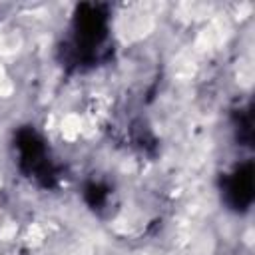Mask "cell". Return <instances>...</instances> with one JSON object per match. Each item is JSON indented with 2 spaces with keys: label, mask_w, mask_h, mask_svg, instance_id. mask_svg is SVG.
<instances>
[{
  "label": "cell",
  "mask_w": 255,
  "mask_h": 255,
  "mask_svg": "<svg viewBox=\"0 0 255 255\" xmlns=\"http://www.w3.org/2000/svg\"><path fill=\"white\" fill-rule=\"evenodd\" d=\"M108 36V12L100 4H82L74 18V50L80 56H96Z\"/></svg>",
  "instance_id": "cell-1"
},
{
  "label": "cell",
  "mask_w": 255,
  "mask_h": 255,
  "mask_svg": "<svg viewBox=\"0 0 255 255\" xmlns=\"http://www.w3.org/2000/svg\"><path fill=\"white\" fill-rule=\"evenodd\" d=\"M18 155H20V165L26 173L44 179L46 183L52 177V169H50V161H48V153L46 147L42 143V139L32 131V129H22L18 133Z\"/></svg>",
  "instance_id": "cell-2"
},
{
  "label": "cell",
  "mask_w": 255,
  "mask_h": 255,
  "mask_svg": "<svg viewBox=\"0 0 255 255\" xmlns=\"http://www.w3.org/2000/svg\"><path fill=\"white\" fill-rule=\"evenodd\" d=\"M223 193L231 207L245 209L251 203L253 197V177H251V165L237 167L225 181Z\"/></svg>",
  "instance_id": "cell-3"
}]
</instances>
